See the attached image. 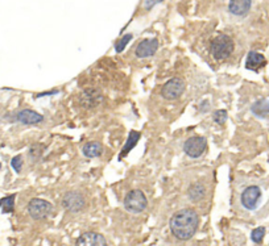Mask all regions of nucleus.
<instances>
[{"mask_svg":"<svg viewBox=\"0 0 269 246\" xmlns=\"http://www.w3.org/2000/svg\"><path fill=\"white\" fill-rule=\"evenodd\" d=\"M198 214L191 209H182L170 218V230L177 238L189 239L198 229Z\"/></svg>","mask_w":269,"mask_h":246,"instance_id":"nucleus-1","label":"nucleus"},{"mask_svg":"<svg viewBox=\"0 0 269 246\" xmlns=\"http://www.w3.org/2000/svg\"><path fill=\"white\" fill-rule=\"evenodd\" d=\"M234 41L226 35L216 36L215 39L211 41L210 50L211 54L216 61H223L227 57H230L234 52Z\"/></svg>","mask_w":269,"mask_h":246,"instance_id":"nucleus-2","label":"nucleus"},{"mask_svg":"<svg viewBox=\"0 0 269 246\" xmlns=\"http://www.w3.org/2000/svg\"><path fill=\"white\" fill-rule=\"evenodd\" d=\"M147 207V197L144 192L140 190H133L128 192L124 199V208L131 213H139L144 211Z\"/></svg>","mask_w":269,"mask_h":246,"instance_id":"nucleus-3","label":"nucleus"},{"mask_svg":"<svg viewBox=\"0 0 269 246\" xmlns=\"http://www.w3.org/2000/svg\"><path fill=\"white\" fill-rule=\"evenodd\" d=\"M52 211H53L52 204L43 199H32L28 204V213L35 220H43L48 217Z\"/></svg>","mask_w":269,"mask_h":246,"instance_id":"nucleus-4","label":"nucleus"},{"mask_svg":"<svg viewBox=\"0 0 269 246\" xmlns=\"http://www.w3.org/2000/svg\"><path fill=\"white\" fill-rule=\"evenodd\" d=\"M185 91V82L180 78H173L168 81L163 87L161 95L168 100H174V99L180 98Z\"/></svg>","mask_w":269,"mask_h":246,"instance_id":"nucleus-5","label":"nucleus"},{"mask_svg":"<svg viewBox=\"0 0 269 246\" xmlns=\"http://www.w3.org/2000/svg\"><path fill=\"white\" fill-rule=\"evenodd\" d=\"M207 148V142L203 137H191L184 145L185 153L191 158H198L205 153Z\"/></svg>","mask_w":269,"mask_h":246,"instance_id":"nucleus-6","label":"nucleus"},{"mask_svg":"<svg viewBox=\"0 0 269 246\" xmlns=\"http://www.w3.org/2000/svg\"><path fill=\"white\" fill-rule=\"evenodd\" d=\"M260 196H261V191H260V188L257 186L247 187L244 192L241 193V204L247 209H255Z\"/></svg>","mask_w":269,"mask_h":246,"instance_id":"nucleus-7","label":"nucleus"},{"mask_svg":"<svg viewBox=\"0 0 269 246\" xmlns=\"http://www.w3.org/2000/svg\"><path fill=\"white\" fill-rule=\"evenodd\" d=\"M64 207L67 211L78 212L85 207V199L78 192H67L64 196Z\"/></svg>","mask_w":269,"mask_h":246,"instance_id":"nucleus-8","label":"nucleus"},{"mask_svg":"<svg viewBox=\"0 0 269 246\" xmlns=\"http://www.w3.org/2000/svg\"><path fill=\"white\" fill-rule=\"evenodd\" d=\"M159 49V41L156 39H148L144 40L139 44L138 49H136V56L139 58H147L156 53Z\"/></svg>","mask_w":269,"mask_h":246,"instance_id":"nucleus-9","label":"nucleus"},{"mask_svg":"<svg viewBox=\"0 0 269 246\" xmlns=\"http://www.w3.org/2000/svg\"><path fill=\"white\" fill-rule=\"evenodd\" d=\"M252 0H230L228 11L235 16H245L251 10Z\"/></svg>","mask_w":269,"mask_h":246,"instance_id":"nucleus-10","label":"nucleus"},{"mask_svg":"<svg viewBox=\"0 0 269 246\" xmlns=\"http://www.w3.org/2000/svg\"><path fill=\"white\" fill-rule=\"evenodd\" d=\"M77 245H95V246H103L106 245V239L99 233L87 232L85 234H82L78 239H77Z\"/></svg>","mask_w":269,"mask_h":246,"instance_id":"nucleus-11","label":"nucleus"},{"mask_svg":"<svg viewBox=\"0 0 269 246\" xmlns=\"http://www.w3.org/2000/svg\"><path fill=\"white\" fill-rule=\"evenodd\" d=\"M266 65V60L265 57L262 56L260 53H256V52H251L248 54L247 61H245V67L248 70H253L257 71L258 69H261Z\"/></svg>","mask_w":269,"mask_h":246,"instance_id":"nucleus-12","label":"nucleus"},{"mask_svg":"<svg viewBox=\"0 0 269 246\" xmlns=\"http://www.w3.org/2000/svg\"><path fill=\"white\" fill-rule=\"evenodd\" d=\"M18 119L20 123L27 124V125H32V124L41 123L44 120L43 115L35 112V111H31V109H24L22 112H19Z\"/></svg>","mask_w":269,"mask_h":246,"instance_id":"nucleus-13","label":"nucleus"},{"mask_svg":"<svg viewBox=\"0 0 269 246\" xmlns=\"http://www.w3.org/2000/svg\"><path fill=\"white\" fill-rule=\"evenodd\" d=\"M82 150H83V154H85L86 157H89V158H95V157H99V155L103 153V146L102 144L94 141V142L86 144Z\"/></svg>","mask_w":269,"mask_h":246,"instance_id":"nucleus-14","label":"nucleus"},{"mask_svg":"<svg viewBox=\"0 0 269 246\" xmlns=\"http://www.w3.org/2000/svg\"><path fill=\"white\" fill-rule=\"evenodd\" d=\"M139 140H140V133L139 132H134V130H132V132H129V136H128V140H127V144L124 145L123 150H121L120 155H119V158H123V157H125V155L129 153V151L132 150V149L138 145Z\"/></svg>","mask_w":269,"mask_h":246,"instance_id":"nucleus-15","label":"nucleus"},{"mask_svg":"<svg viewBox=\"0 0 269 246\" xmlns=\"http://www.w3.org/2000/svg\"><path fill=\"white\" fill-rule=\"evenodd\" d=\"M252 112L255 113L256 116H265L269 113V100L266 99H261V100H258L256 102L253 106H252Z\"/></svg>","mask_w":269,"mask_h":246,"instance_id":"nucleus-16","label":"nucleus"},{"mask_svg":"<svg viewBox=\"0 0 269 246\" xmlns=\"http://www.w3.org/2000/svg\"><path fill=\"white\" fill-rule=\"evenodd\" d=\"M0 208L3 209L4 213H11L15 208V195H10V196L3 197L0 200Z\"/></svg>","mask_w":269,"mask_h":246,"instance_id":"nucleus-17","label":"nucleus"},{"mask_svg":"<svg viewBox=\"0 0 269 246\" xmlns=\"http://www.w3.org/2000/svg\"><path fill=\"white\" fill-rule=\"evenodd\" d=\"M205 187L202 186V184H194V186L189 190V196H190V199H193V200H199V199L205 196Z\"/></svg>","mask_w":269,"mask_h":246,"instance_id":"nucleus-18","label":"nucleus"},{"mask_svg":"<svg viewBox=\"0 0 269 246\" xmlns=\"http://www.w3.org/2000/svg\"><path fill=\"white\" fill-rule=\"evenodd\" d=\"M265 235V228L264 226H258V228L253 229L251 233V238L255 243H261Z\"/></svg>","mask_w":269,"mask_h":246,"instance_id":"nucleus-19","label":"nucleus"},{"mask_svg":"<svg viewBox=\"0 0 269 246\" xmlns=\"http://www.w3.org/2000/svg\"><path fill=\"white\" fill-rule=\"evenodd\" d=\"M131 40H132V35H125L123 37V39H121L120 41H119V43L116 44V46H115V50H116L117 53H120V52H123L124 48L127 46V44L129 43Z\"/></svg>","mask_w":269,"mask_h":246,"instance_id":"nucleus-20","label":"nucleus"},{"mask_svg":"<svg viewBox=\"0 0 269 246\" xmlns=\"http://www.w3.org/2000/svg\"><path fill=\"white\" fill-rule=\"evenodd\" d=\"M227 120V112L223 111V109H219L214 113V121L218 124H224Z\"/></svg>","mask_w":269,"mask_h":246,"instance_id":"nucleus-21","label":"nucleus"},{"mask_svg":"<svg viewBox=\"0 0 269 246\" xmlns=\"http://www.w3.org/2000/svg\"><path fill=\"white\" fill-rule=\"evenodd\" d=\"M11 165H12V167H14L15 171H18V172L22 171V166H23L22 155H16V157H15V158L11 161Z\"/></svg>","mask_w":269,"mask_h":246,"instance_id":"nucleus-22","label":"nucleus"},{"mask_svg":"<svg viewBox=\"0 0 269 246\" xmlns=\"http://www.w3.org/2000/svg\"><path fill=\"white\" fill-rule=\"evenodd\" d=\"M161 2H163V0H146V2H144V8H146V10H152L156 4L161 3Z\"/></svg>","mask_w":269,"mask_h":246,"instance_id":"nucleus-23","label":"nucleus"},{"mask_svg":"<svg viewBox=\"0 0 269 246\" xmlns=\"http://www.w3.org/2000/svg\"><path fill=\"white\" fill-rule=\"evenodd\" d=\"M0 167H2V165H0Z\"/></svg>","mask_w":269,"mask_h":246,"instance_id":"nucleus-24","label":"nucleus"}]
</instances>
